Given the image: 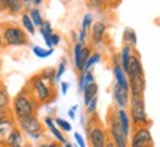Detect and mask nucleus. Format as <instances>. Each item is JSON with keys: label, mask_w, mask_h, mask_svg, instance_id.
I'll use <instances>...</instances> for the list:
<instances>
[{"label": "nucleus", "mask_w": 160, "mask_h": 147, "mask_svg": "<svg viewBox=\"0 0 160 147\" xmlns=\"http://www.w3.org/2000/svg\"><path fill=\"white\" fill-rule=\"evenodd\" d=\"M40 108V104L36 101L33 94L28 91L27 86H24L22 89L18 92L17 95L12 98V116L17 120L21 119H27L31 116H36Z\"/></svg>", "instance_id": "f257e3e1"}, {"label": "nucleus", "mask_w": 160, "mask_h": 147, "mask_svg": "<svg viewBox=\"0 0 160 147\" xmlns=\"http://www.w3.org/2000/svg\"><path fill=\"white\" fill-rule=\"evenodd\" d=\"M25 86H27L28 91L33 94V97L36 98V101L40 104V107H42V106H46V104H51V102H53L55 98H57V88L48 85L46 82H43V80L40 79L37 74L31 76V77L27 80Z\"/></svg>", "instance_id": "f03ea898"}, {"label": "nucleus", "mask_w": 160, "mask_h": 147, "mask_svg": "<svg viewBox=\"0 0 160 147\" xmlns=\"http://www.w3.org/2000/svg\"><path fill=\"white\" fill-rule=\"evenodd\" d=\"M129 119H131V126L133 128H141V126H151L147 110H145V101L144 95H129Z\"/></svg>", "instance_id": "7ed1b4c3"}, {"label": "nucleus", "mask_w": 160, "mask_h": 147, "mask_svg": "<svg viewBox=\"0 0 160 147\" xmlns=\"http://www.w3.org/2000/svg\"><path fill=\"white\" fill-rule=\"evenodd\" d=\"M0 30H2V37L3 43L6 46H28L30 39L28 34L24 31L22 27H19L15 23L3 21L0 23Z\"/></svg>", "instance_id": "20e7f679"}, {"label": "nucleus", "mask_w": 160, "mask_h": 147, "mask_svg": "<svg viewBox=\"0 0 160 147\" xmlns=\"http://www.w3.org/2000/svg\"><path fill=\"white\" fill-rule=\"evenodd\" d=\"M85 128L88 141H89V147H105L108 135H107V129L104 128L102 122L97 116V113L89 116L88 122H85Z\"/></svg>", "instance_id": "39448f33"}, {"label": "nucleus", "mask_w": 160, "mask_h": 147, "mask_svg": "<svg viewBox=\"0 0 160 147\" xmlns=\"http://www.w3.org/2000/svg\"><path fill=\"white\" fill-rule=\"evenodd\" d=\"M107 135L108 140L113 143L114 147H129V138L123 134V131L120 128L117 118H116V108H110L108 114H107Z\"/></svg>", "instance_id": "423d86ee"}, {"label": "nucleus", "mask_w": 160, "mask_h": 147, "mask_svg": "<svg viewBox=\"0 0 160 147\" xmlns=\"http://www.w3.org/2000/svg\"><path fill=\"white\" fill-rule=\"evenodd\" d=\"M133 132L131 134V143L129 147H145L153 143V135L148 126H141V128H133Z\"/></svg>", "instance_id": "0eeeda50"}, {"label": "nucleus", "mask_w": 160, "mask_h": 147, "mask_svg": "<svg viewBox=\"0 0 160 147\" xmlns=\"http://www.w3.org/2000/svg\"><path fill=\"white\" fill-rule=\"evenodd\" d=\"M17 126L24 132V135H28V134H33V132H45V126L37 119V116L17 120Z\"/></svg>", "instance_id": "6e6552de"}, {"label": "nucleus", "mask_w": 160, "mask_h": 147, "mask_svg": "<svg viewBox=\"0 0 160 147\" xmlns=\"http://www.w3.org/2000/svg\"><path fill=\"white\" fill-rule=\"evenodd\" d=\"M126 76L128 79L132 77H141L144 76V68H142V62H141V55L139 52L133 48L131 58H129V64H128V70H126Z\"/></svg>", "instance_id": "1a4fd4ad"}, {"label": "nucleus", "mask_w": 160, "mask_h": 147, "mask_svg": "<svg viewBox=\"0 0 160 147\" xmlns=\"http://www.w3.org/2000/svg\"><path fill=\"white\" fill-rule=\"evenodd\" d=\"M107 29H108V24L107 21H97L91 25V40L95 46L101 45L104 42V37H105V33H107Z\"/></svg>", "instance_id": "9d476101"}, {"label": "nucleus", "mask_w": 160, "mask_h": 147, "mask_svg": "<svg viewBox=\"0 0 160 147\" xmlns=\"http://www.w3.org/2000/svg\"><path fill=\"white\" fill-rule=\"evenodd\" d=\"M111 95H113L116 108H128V106H129V91L123 89L122 86L114 83L113 89H111Z\"/></svg>", "instance_id": "9b49d317"}, {"label": "nucleus", "mask_w": 160, "mask_h": 147, "mask_svg": "<svg viewBox=\"0 0 160 147\" xmlns=\"http://www.w3.org/2000/svg\"><path fill=\"white\" fill-rule=\"evenodd\" d=\"M43 126H46L48 129L51 131L52 137H53V140L57 143H59V144H65V143L68 141L67 140V137L64 135L62 131H59L57 128V125H55V122H53V118H51V116H45V119H43Z\"/></svg>", "instance_id": "f8f14e48"}, {"label": "nucleus", "mask_w": 160, "mask_h": 147, "mask_svg": "<svg viewBox=\"0 0 160 147\" xmlns=\"http://www.w3.org/2000/svg\"><path fill=\"white\" fill-rule=\"evenodd\" d=\"M27 144V137L24 135V132L18 126L13 128L9 137H8V140H6V147H24Z\"/></svg>", "instance_id": "ddd939ff"}, {"label": "nucleus", "mask_w": 160, "mask_h": 147, "mask_svg": "<svg viewBox=\"0 0 160 147\" xmlns=\"http://www.w3.org/2000/svg\"><path fill=\"white\" fill-rule=\"evenodd\" d=\"M128 85H129V88H128L129 89V95H144L145 88H147L145 76L128 79Z\"/></svg>", "instance_id": "4468645a"}, {"label": "nucleus", "mask_w": 160, "mask_h": 147, "mask_svg": "<svg viewBox=\"0 0 160 147\" xmlns=\"http://www.w3.org/2000/svg\"><path fill=\"white\" fill-rule=\"evenodd\" d=\"M116 118H117V122H119L120 128H122V131H123V134L129 138L132 126H131L129 114H128V108H116Z\"/></svg>", "instance_id": "2eb2a0df"}, {"label": "nucleus", "mask_w": 160, "mask_h": 147, "mask_svg": "<svg viewBox=\"0 0 160 147\" xmlns=\"http://www.w3.org/2000/svg\"><path fill=\"white\" fill-rule=\"evenodd\" d=\"M17 126V122L13 118H9V119H5L0 122V147H3L6 144V140L8 137L11 134L13 128Z\"/></svg>", "instance_id": "dca6fc26"}, {"label": "nucleus", "mask_w": 160, "mask_h": 147, "mask_svg": "<svg viewBox=\"0 0 160 147\" xmlns=\"http://www.w3.org/2000/svg\"><path fill=\"white\" fill-rule=\"evenodd\" d=\"M95 82V74L93 70H86V71H79V92L85 89L86 85Z\"/></svg>", "instance_id": "f3484780"}, {"label": "nucleus", "mask_w": 160, "mask_h": 147, "mask_svg": "<svg viewBox=\"0 0 160 147\" xmlns=\"http://www.w3.org/2000/svg\"><path fill=\"white\" fill-rule=\"evenodd\" d=\"M37 76H39L43 82H46L48 85L57 86V82H55V68H53V67L43 68L42 71H39V73H37Z\"/></svg>", "instance_id": "a211bd4d"}, {"label": "nucleus", "mask_w": 160, "mask_h": 147, "mask_svg": "<svg viewBox=\"0 0 160 147\" xmlns=\"http://www.w3.org/2000/svg\"><path fill=\"white\" fill-rule=\"evenodd\" d=\"M98 91H99V88H98L97 82H92V83H89V85L85 86V89L82 91V94H83V102H85V106L88 104V102L91 101L93 97L98 95Z\"/></svg>", "instance_id": "6ab92c4d"}, {"label": "nucleus", "mask_w": 160, "mask_h": 147, "mask_svg": "<svg viewBox=\"0 0 160 147\" xmlns=\"http://www.w3.org/2000/svg\"><path fill=\"white\" fill-rule=\"evenodd\" d=\"M6 5V12L11 13V15H18L24 12V6H22V0H5Z\"/></svg>", "instance_id": "aec40b11"}, {"label": "nucleus", "mask_w": 160, "mask_h": 147, "mask_svg": "<svg viewBox=\"0 0 160 147\" xmlns=\"http://www.w3.org/2000/svg\"><path fill=\"white\" fill-rule=\"evenodd\" d=\"M132 52H133V48H131V46H128V45H123L122 51H120L119 62H120V66H122V68H123L125 71L128 70V64H129V58H131Z\"/></svg>", "instance_id": "412c9836"}, {"label": "nucleus", "mask_w": 160, "mask_h": 147, "mask_svg": "<svg viewBox=\"0 0 160 147\" xmlns=\"http://www.w3.org/2000/svg\"><path fill=\"white\" fill-rule=\"evenodd\" d=\"M123 45H128L131 48H135L138 43V37H137V33L133 29H125L123 31Z\"/></svg>", "instance_id": "4be33fe9"}, {"label": "nucleus", "mask_w": 160, "mask_h": 147, "mask_svg": "<svg viewBox=\"0 0 160 147\" xmlns=\"http://www.w3.org/2000/svg\"><path fill=\"white\" fill-rule=\"evenodd\" d=\"M82 48H83L82 43H79V42H76L74 43L73 55H74V68H76L77 73L83 70V62H82Z\"/></svg>", "instance_id": "5701e85b"}, {"label": "nucleus", "mask_w": 160, "mask_h": 147, "mask_svg": "<svg viewBox=\"0 0 160 147\" xmlns=\"http://www.w3.org/2000/svg\"><path fill=\"white\" fill-rule=\"evenodd\" d=\"M21 25H22L24 31L27 34H30V36H34L36 34V27L33 25L27 12H21Z\"/></svg>", "instance_id": "b1692460"}, {"label": "nucleus", "mask_w": 160, "mask_h": 147, "mask_svg": "<svg viewBox=\"0 0 160 147\" xmlns=\"http://www.w3.org/2000/svg\"><path fill=\"white\" fill-rule=\"evenodd\" d=\"M27 13H28V17H30V19H31V23H33L34 27H39L40 29V27L43 25V21H45V19H43V17H42V13H40V11L37 8H31Z\"/></svg>", "instance_id": "393cba45"}, {"label": "nucleus", "mask_w": 160, "mask_h": 147, "mask_svg": "<svg viewBox=\"0 0 160 147\" xmlns=\"http://www.w3.org/2000/svg\"><path fill=\"white\" fill-rule=\"evenodd\" d=\"M101 58H102L101 52H92L91 55H89V58L86 60V62H85V66H83V70H82V71L92 70V67H93V66H97L98 62L101 61Z\"/></svg>", "instance_id": "a878e982"}, {"label": "nucleus", "mask_w": 160, "mask_h": 147, "mask_svg": "<svg viewBox=\"0 0 160 147\" xmlns=\"http://www.w3.org/2000/svg\"><path fill=\"white\" fill-rule=\"evenodd\" d=\"M11 106V95L6 89L3 82H0V108H5Z\"/></svg>", "instance_id": "bb28decb"}, {"label": "nucleus", "mask_w": 160, "mask_h": 147, "mask_svg": "<svg viewBox=\"0 0 160 147\" xmlns=\"http://www.w3.org/2000/svg\"><path fill=\"white\" fill-rule=\"evenodd\" d=\"M31 51H33V54H34L37 58H48V57H51L52 54H53V48H49V49H43L42 46L34 45Z\"/></svg>", "instance_id": "cd10ccee"}, {"label": "nucleus", "mask_w": 160, "mask_h": 147, "mask_svg": "<svg viewBox=\"0 0 160 147\" xmlns=\"http://www.w3.org/2000/svg\"><path fill=\"white\" fill-rule=\"evenodd\" d=\"M65 70H67V58L64 57V58H61L58 68H55V82H57V83L61 82V77H62V74L65 73Z\"/></svg>", "instance_id": "c85d7f7f"}, {"label": "nucleus", "mask_w": 160, "mask_h": 147, "mask_svg": "<svg viewBox=\"0 0 160 147\" xmlns=\"http://www.w3.org/2000/svg\"><path fill=\"white\" fill-rule=\"evenodd\" d=\"M53 122H55V125H57L58 129L62 131V132H70V131H73L71 123H70V122H67V120H64L62 118H55V119H53Z\"/></svg>", "instance_id": "c756f323"}, {"label": "nucleus", "mask_w": 160, "mask_h": 147, "mask_svg": "<svg viewBox=\"0 0 160 147\" xmlns=\"http://www.w3.org/2000/svg\"><path fill=\"white\" fill-rule=\"evenodd\" d=\"M97 107H98V95L93 97L91 101L86 104V114H88V116H91V114L97 113Z\"/></svg>", "instance_id": "7c9ffc66"}, {"label": "nucleus", "mask_w": 160, "mask_h": 147, "mask_svg": "<svg viewBox=\"0 0 160 147\" xmlns=\"http://www.w3.org/2000/svg\"><path fill=\"white\" fill-rule=\"evenodd\" d=\"M93 24V18H92V13H86L83 19H82V30H85V31H89L91 29V25Z\"/></svg>", "instance_id": "2f4dec72"}, {"label": "nucleus", "mask_w": 160, "mask_h": 147, "mask_svg": "<svg viewBox=\"0 0 160 147\" xmlns=\"http://www.w3.org/2000/svg\"><path fill=\"white\" fill-rule=\"evenodd\" d=\"M43 3V0H22V6H24V11L28 12L31 8H37Z\"/></svg>", "instance_id": "473e14b6"}, {"label": "nucleus", "mask_w": 160, "mask_h": 147, "mask_svg": "<svg viewBox=\"0 0 160 147\" xmlns=\"http://www.w3.org/2000/svg\"><path fill=\"white\" fill-rule=\"evenodd\" d=\"M86 5L91 9H104L105 8L104 0H86Z\"/></svg>", "instance_id": "72a5a7b5"}, {"label": "nucleus", "mask_w": 160, "mask_h": 147, "mask_svg": "<svg viewBox=\"0 0 160 147\" xmlns=\"http://www.w3.org/2000/svg\"><path fill=\"white\" fill-rule=\"evenodd\" d=\"M9 118H13V116H12L11 107L0 108V122H2V120H5V119H9Z\"/></svg>", "instance_id": "f704fd0d"}, {"label": "nucleus", "mask_w": 160, "mask_h": 147, "mask_svg": "<svg viewBox=\"0 0 160 147\" xmlns=\"http://www.w3.org/2000/svg\"><path fill=\"white\" fill-rule=\"evenodd\" d=\"M122 2H123V0H104L105 8H108V9H114V8H117Z\"/></svg>", "instance_id": "c9c22d12"}, {"label": "nucleus", "mask_w": 160, "mask_h": 147, "mask_svg": "<svg viewBox=\"0 0 160 147\" xmlns=\"http://www.w3.org/2000/svg\"><path fill=\"white\" fill-rule=\"evenodd\" d=\"M86 37H88V31H85V30L80 29L79 37H77V42H79V43H82V45H86Z\"/></svg>", "instance_id": "e433bc0d"}, {"label": "nucleus", "mask_w": 160, "mask_h": 147, "mask_svg": "<svg viewBox=\"0 0 160 147\" xmlns=\"http://www.w3.org/2000/svg\"><path fill=\"white\" fill-rule=\"evenodd\" d=\"M74 140H76V143H77V146H79V147H86L85 138L80 135L79 132H74Z\"/></svg>", "instance_id": "4c0bfd02"}, {"label": "nucleus", "mask_w": 160, "mask_h": 147, "mask_svg": "<svg viewBox=\"0 0 160 147\" xmlns=\"http://www.w3.org/2000/svg\"><path fill=\"white\" fill-rule=\"evenodd\" d=\"M62 144H59L57 141H49V143H40L37 144V147H61Z\"/></svg>", "instance_id": "58836bf2"}, {"label": "nucleus", "mask_w": 160, "mask_h": 147, "mask_svg": "<svg viewBox=\"0 0 160 147\" xmlns=\"http://www.w3.org/2000/svg\"><path fill=\"white\" fill-rule=\"evenodd\" d=\"M51 42H52V46L59 45V42H61V36H59V34H57V33H52Z\"/></svg>", "instance_id": "ea45409f"}, {"label": "nucleus", "mask_w": 160, "mask_h": 147, "mask_svg": "<svg viewBox=\"0 0 160 147\" xmlns=\"http://www.w3.org/2000/svg\"><path fill=\"white\" fill-rule=\"evenodd\" d=\"M59 83H61V94H62V95H65V94H67V92H68V82H59Z\"/></svg>", "instance_id": "a19ab883"}, {"label": "nucleus", "mask_w": 160, "mask_h": 147, "mask_svg": "<svg viewBox=\"0 0 160 147\" xmlns=\"http://www.w3.org/2000/svg\"><path fill=\"white\" fill-rule=\"evenodd\" d=\"M77 108H79V106H77V104H74V106L68 110V116H70V119H71V120L76 118V110H77Z\"/></svg>", "instance_id": "79ce46f5"}, {"label": "nucleus", "mask_w": 160, "mask_h": 147, "mask_svg": "<svg viewBox=\"0 0 160 147\" xmlns=\"http://www.w3.org/2000/svg\"><path fill=\"white\" fill-rule=\"evenodd\" d=\"M0 12H6V5H5V0H0Z\"/></svg>", "instance_id": "37998d69"}, {"label": "nucleus", "mask_w": 160, "mask_h": 147, "mask_svg": "<svg viewBox=\"0 0 160 147\" xmlns=\"http://www.w3.org/2000/svg\"><path fill=\"white\" fill-rule=\"evenodd\" d=\"M5 48V43H3V37H2V30H0V49Z\"/></svg>", "instance_id": "c03bdc74"}, {"label": "nucleus", "mask_w": 160, "mask_h": 147, "mask_svg": "<svg viewBox=\"0 0 160 147\" xmlns=\"http://www.w3.org/2000/svg\"><path fill=\"white\" fill-rule=\"evenodd\" d=\"M105 147H114V146H113V143L110 141V140H107V143H105Z\"/></svg>", "instance_id": "a18cd8bd"}, {"label": "nucleus", "mask_w": 160, "mask_h": 147, "mask_svg": "<svg viewBox=\"0 0 160 147\" xmlns=\"http://www.w3.org/2000/svg\"><path fill=\"white\" fill-rule=\"evenodd\" d=\"M61 147H73V144H71V143H70V141H67V143H65V144H62V146H61Z\"/></svg>", "instance_id": "49530a36"}, {"label": "nucleus", "mask_w": 160, "mask_h": 147, "mask_svg": "<svg viewBox=\"0 0 160 147\" xmlns=\"http://www.w3.org/2000/svg\"><path fill=\"white\" fill-rule=\"evenodd\" d=\"M24 147H34V146H31L30 143H27V144H25V146H24Z\"/></svg>", "instance_id": "de8ad7c7"}, {"label": "nucleus", "mask_w": 160, "mask_h": 147, "mask_svg": "<svg viewBox=\"0 0 160 147\" xmlns=\"http://www.w3.org/2000/svg\"><path fill=\"white\" fill-rule=\"evenodd\" d=\"M145 147H154V143H151V144H148V146H145Z\"/></svg>", "instance_id": "09e8293b"}]
</instances>
